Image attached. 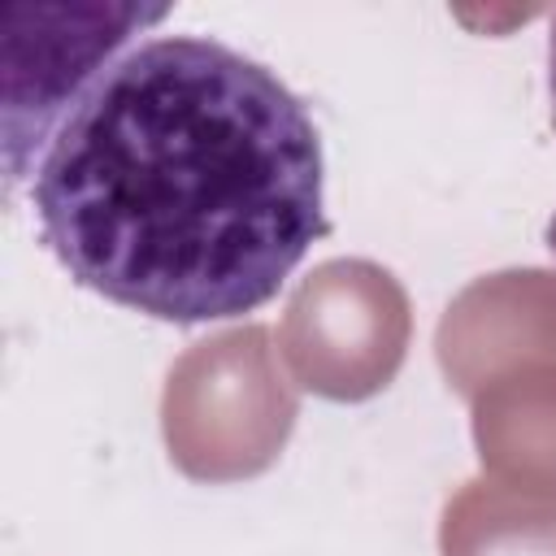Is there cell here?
I'll use <instances>...</instances> for the list:
<instances>
[{"label": "cell", "instance_id": "obj_2", "mask_svg": "<svg viewBox=\"0 0 556 556\" xmlns=\"http://www.w3.org/2000/svg\"><path fill=\"white\" fill-rule=\"evenodd\" d=\"M26 22L4 9V161L9 178L26 174L30 152L48 148L83 91L117 61L165 4H22Z\"/></svg>", "mask_w": 556, "mask_h": 556}, {"label": "cell", "instance_id": "obj_1", "mask_svg": "<svg viewBox=\"0 0 556 556\" xmlns=\"http://www.w3.org/2000/svg\"><path fill=\"white\" fill-rule=\"evenodd\" d=\"M30 200L78 287L182 326L269 304L330 230L304 100L204 35L122 52L56 126Z\"/></svg>", "mask_w": 556, "mask_h": 556}, {"label": "cell", "instance_id": "obj_3", "mask_svg": "<svg viewBox=\"0 0 556 556\" xmlns=\"http://www.w3.org/2000/svg\"><path fill=\"white\" fill-rule=\"evenodd\" d=\"M547 91H552V122H556V17L547 30Z\"/></svg>", "mask_w": 556, "mask_h": 556}]
</instances>
